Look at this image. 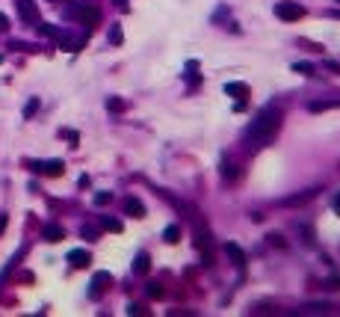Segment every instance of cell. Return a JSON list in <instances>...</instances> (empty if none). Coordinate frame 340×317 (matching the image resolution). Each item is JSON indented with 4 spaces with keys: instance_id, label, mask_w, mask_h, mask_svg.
I'll use <instances>...</instances> for the list:
<instances>
[{
    "instance_id": "obj_16",
    "label": "cell",
    "mask_w": 340,
    "mask_h": 317,
    "mask_svg": "<svg viewBox=\"0 0 340 317\" xmlns=\"http://www.w3.org/2000/svg\"><path fill=\"white\" fill-rule=\"evenodd\" d=\"M36 27H38V33H41V36H50V39H59V33H62L59 27H53V24H44V21H38Z\"/></svg>"
},
{
    "instance_id": "obj_20",
    "label": "cell",
    "mask_w": 340,
    "mask_h": 317,
    "mask_svg": "<svg viewBox=\"0 0 340 317\" xmlns=\"http://www.w3.org/2000/svg\"><path fill=\"white\" fill-rule=\"evenodd\" d=\"M293 71H299V74L311 77V74H314V65H311V62H293Z\"/></svg>"
},
{
    "instance_id": "obj_22",
    "label": "cell",
    "mask_w": 340,
    "mask_h": 317,
    "mask_svg": "<svg viewBox=\"0 0 340 317\" xmlns=\"http://www.w3.org/2000/svg\"><path fill=\"white\" fill-rule=\"evenodd\" d=\"M332 107H340V104H335V101H314V104H311V113H320V110H332Z\"/></svg>"
},
{
    "instance_id": "obj_6",
    "label": "cell",
    "mask_w": 340,
    "mask_h": 317,
    "mask_svg": "<svg viewBox=\"0 0 340 317\" xmlns=\"http://www.w3.org/2000/svg\"><path fill=\"white\" fill-rule=\"evenodd\" d=\"M15 6H18V15H21L27 24H38V6H36L33 0H15Z\"/></svg>"
},
{
    "instance_id": "obj_34",
    "label": "cell",
    "mask_w": 340,
    "mask_h": 317,
    "mask_svg": "<svg viewBox=\"0 0 340 317\" xmlns=\"http://www.w3.org/2000/svg\"><path fill=\"white\" fill-rule=\"evenodd\" d=\"M338 3H340V0H338Z\"/></svg>"
},
{
    "instance_id": "obj_5",
    "label": "cell",
    "mask_w": 340,
    "mask_h": 317,
    "mask_svg": "<svg viewBox=\"0 0 340 317\" xmlns=\"http://www.w3.org/2000/svg\"><path fill=\"white\" fill-rule=\"evenodd\" d=\"M56 42H59V47H62V50H68V53H77V50L86 45V36H68V33L62 30Z\"/></svg>"
},
{
    "instance_id": "obj_28",
    "label": "cell",
    "mask_w": 340,
    "mask_h": 317,
    "mask_svg": "<svg viewBox=\"0 0 340 317\" xmlns=\"http://www.w3.org/2000/svg\"><path fill=\"white\" fill-rule=\"evenodd\" d=\"M6 30H9V18L0 12V33H6Z\"/></svg>"
},
{
    "instance_id": "obj_9",
    "label": "cell",
    "mask_w": 340,
    "mask_h": 317,
    "mask_svg": "<svg viewBox=\"0 0 340 317\" xmlns=\"http://www.w3.org/2000/svg\"><path fill=\"white\" fill-rule=\"evenodd\" d=\"M124 214L133 217V220H142V217H145V205H142L139 199L130 196V199H124Z\"/></svg>"
},
{
    "instance_id": "obj_13",
    "label": "cell",
    "mask_w": 340,
    "mask_h": 317,
    "mask_svg": "<svg viewBox=\"0 0 340 317\" xmlns=\"http://www.w3.org/2000/svg\"><path fill=\"white\" fill-rule=\"evenodd\" d=\"M148 267H151V258H148V252H139V255L133 258V273H148Z\"/></svg>"
},
{
    "instance_id": "obj_19",
    "label": "cell",
    "mask_w": 340,
    "mask_h": 317,
    "mask_svg": "<svg viewBox=\"0 0 340 317\" xmlns=\"http://www.w3.org/2000/svg\"><path fill=\"white\" fill-rule=\"evenodd\" d=\"M107 39H110V45H121V27H118V24H113Z\"/></svg>"
},
{
    "instance_id": "obj_11",
    "label": "cell",
    "mask_w": 340,
    "mask_h": 317,
    "mask_svg": "<svg viewBox=\"0 0 340 317\" xmlns=\"http://www.w3.org/2000/svg\"><path fill=\"white\" fill-rule=\"evenodd\" d=\"M225 252L231 255V261H234L237 267H246V252H243L237 243H225Z\"/></svg>"
},
{
    "instance_id": "obj_3",
    "label": "cell",
    "mask_w": 340,
    "mask_h": 317,
    "mask_svg": "<svg viewBox=\"0 0 340 317\" xmlns=\"http://www.w3.org/2000/svg\"><path fill=\"white\" fill-rule=\"evenodd\" d=\"M33 172H38V175H47V178H59L62 172H65V163L62 160H30L27 163Z\"/></svg>"
},
{
    "instance_id": "obj_26",
    "label": "cell",
    "mask_w": 340,
    "mask_h": 317,
    "mask_svg": "<svg viewBox=\"0 0 340 317\" xmlns=\"http://www.w3.org/2000/svg\"><path fill=\"white\" fill-rule=\"evenodd\" d=\"M148 297L160 300V297H163V288H160V285H148Z\"/></svg>"
},
{
    "instance_id": "obj_1",
    "label": "cell",
    "mask_w": 340,
    "mask_h": 317,
    "mask_svg": "<svg viewBox=\"0 0 340 317\" xmlns=\"http://www.w3.org/2000/svg\"><path fill=\"white\" fill-rule=\"evenodd\" d=\"M278 128H281V107L266 104V107L255 116V122L249 125V131H246L249 148H264V145H269V142L275 139Z\"/></svg>"
},
{
    "instance_id": "obj_24",
    "label": "cell",
    "mask_w": 340,
    "mask_h": 317,
    "mask_svg": "<svg viewBox=\"0 0 340 317\" xmlns=\"http://www.w3.org/2000/svg\"><path fill=\"white\" fill-rule=\"evenodd\" d=\"M113 202V193H95V205L101 208V205H110Z\"/></svg>"
},
{
    "instance_id": "obj_32",
    "label": "cell",
    "mask_w": 340,
    "mask_h": 317,
    "mask_svg": "<svg viewBox=\"0 0 340 317\" xmlns=\"http://www.w3.org/2000/svg\"><path fill=\"white\" fill-rule=\"evenodd\" d=\"M3 228H6V217H0V231H3Z\"/></svg>"
},
{
    "instance_id": "obj_29",
    "label": "cell",
    "mask_w": 340,
    "mask_h": 317,
    "mask_svg": "<svg viewBox=\"0 0 340 317\" xmlns=\"http://www.w3.org/2000/svg\"><path fill=\"white\" fill-rule=\"evenodd\" d=\"M127 315H145V309H142V306H130Z\"/></svg>"
},
{
    "instance_id": "obj_23",
    "label": "cell",
    "mask_w": 340,
    "mask_h": 317,
    "mask_svg": "<svg viewBox=\"0 0 340 317\" xmlns=\"http://www.w3.org/2000/svg\"><path fill=\"white\" fill-rule=\"evenodd\" d=\"M36 110H38V98H33V101L24 107V119H33V116H36Z\"/></svg>"
},
{
    "instance_id": "obj_33",
    "label": "cell",
    "mask_w": 340,
    "mask_h": 317,
    "mask_svg": "<svg viewBox=\"0 0 340 317\" xmlns=\"http://www.w3.org/2000/svg\"><path fill=\"white\" fill-rule=\"evenodd\" d=\"M50 3H59V0H50Z\"/></svg>"
},
{
    "instance_id": "obj_27",
    "label": "cell",
    "mask_w": 340,
    "mask_h": 317,
    "mask_svg": "<svg viewBox=\"0 0 340 317\" xmlns=\"http://www.w3.org/2000/svg\"><path fill=\"white\" fill-rule=\"evenodd\" d=\"M326 288H332V291H338V288H340V279H338V276H332V279L326 282Z\"/></svg>"
},
{
    "instance_id": "obj_4",
    "label": "cell",
    "mask_w": 340,
    "mask_h": 317,
    "mask_svg": "<svg viewBox=\"0 0 340 317\" xmlns=\"http://www.w3.org/2000/svg\"><path fill=\"white\" fill-rule=\"evenodd\" d=\"M275 15L281 21H299V18H305V9L299 3H293V0H284V3L275 6Z\"/></svg>"
},
{
    "instance_id": "obj_8",
    "label": "cell",
    "mask_w": 340,
    "mask_h": 317,
    "mask_svg": "<svg viewBox=\"0 0 340 317\" xmlns=\"http://www.w3.org/2000/svg\"><path fill=\"white\" fill-rule=\"evenodd\" d=\"M68 264H71L74 270H86V267L92 264V255H89L86 249H71V252H68Z\"/></svg>"
},
{
    "instance_id": "obj_21",
    "label": "cell",
    "mask_w": 340,
    "mask_h": 317,
    "mask_svg": "<svg viewBox=\"0 0 340 317\" xmlns=\"http://www.w3.org/2000/svg\"><path fill=\"white\" fill-rule=\"evenodd\" d=\"M107 110H110V113H121V110H124V101H121V98H107Z\"/></svg>"
},
{
    "instance_id": "obj_18",
    "label": "cell",
    "mask_w": 340,
    "mask_h": 317,
    "mask_svg": "<svg viewBox=\"0 0 340 317\" xmlns=\"http://www.w3.org/2000/svg\"><path fill=\"white\" fill-rule=\"evenodd\" d=\"M101 228H107V231H121V223L113 220V217H101Z\"/></svg>"
},
{
    "instance_id": "obj_2",
    "label": "cell",
    "mask_w": 340,
    "mask_h": 317,
    "mask_svg": "<svg viewBox=\"0 0 340 317\" xmlns=\"http://www.w3.org/2000/svg\"><path fill=\"white\" fill-rule=\"evenodd\" d=\"M65 15H68V18H77L80 24H89V27H95V24L101 21V12H98L95 6H68Z\"/></svg>"
},
{
    "instance_id": "obj_15",
    "label": "cell",
    "mask_w": 340,
    "mask_h": 317,
    "mask_svg": "<svg viewBox=\"0 0 340 317\" xmlns=\"http://www.w3.org/2000/svg\"><path fill=\"white\" fill-rule=\"evenodd\" d=\"M317 196V187L314 190H308V193H299V196H290V199H284V205H305V202H311Z\"/></svg>"
},
{
    "instance_id": "obj_7",
    "label": "cell",
    "mask_w": 340,
    "mask_h": 317,
    "mask_svg": "<svg viewBox=\"0 0 340 317\" xmlns=\"http://www.w3.org/2000/svg\"><path fill=\"white\" fill-rule=\"evenodd\" d=\"M110 285H113V276H110V273H95L92 288H89V297H92V300H98V297H101Z\"/></svg>"
},
{
    "instance_id": "obj_10",
    "label": "cell",
    "mask_w": 340,
    "mask_h": 317,
    "mask_svg": "<svg viewBox=\"0 0 340 317\" xmlns=\"http://www.w3.org/2000/svg\"><path fill=\"white\" fill-rule=\"evenodd\" d=\"M225 95H231V98H237V101H246L249 86H246V83H225Z\"/></svg>"
},
{
    "instance_id": "obj_17",
    "label": "cell",
    "mask_w": 340,
    "mask_h": 317,
    "mask_svg": "<svg viewBox=\"0 0 340 317\" xmlns=\"http://www.w3.org/2000/svg\"><path fill=\"white\" fill-rule=\"evenodd\" d=\"M163 240H166V243H178V240H181V228H178V226H169V228L163 231Z\"/></svg>"
},
{
    "instance_id": "obj_31",
    "label": "cell",
    "mask_w": 340,
    "mask_h": 317,
    "mask_svg": "<svg viewBox=\"0 0 340 317\" xmlns=\"http://www.w3.org/2000/svg\"><path fill=\"white\" fill-rule=\"evenodd\" d=\"M335 211L340 214V193H338V199H335Z\"/></svg>"
},
{
    "instance_id": "obj_14",
    "label": "cell",
    "mask_w": 340,
    "mask_h": 317,
    "mask_svg": "<svg viewBox=\"0 0 340 317\" xmlns=\"http://www.w3.org/2000/svg\"><path fill=\"white\" fill-rule=\"evenodd\" d=\"M222 178H225V181H231V184H234V181H237V178H240V169H237V166H234V163H231V160H225V163H222Z\"/></svg>"
},
{
    "instance_id": "obj_30",
    "label": "cell",
    "mask_w": 340,
    "mask_h": 317,
    "mask_svg": "<svg viewBox=\"0 0 340 317\" xmlns=\"http://www.w3.org/2000/svg\"><path fill=\"white\" fill-rule=\"evenodd\" d=\"M115 6H118V9H127V0H115Z\"/></svg>"
},
{
    "instance_id": "obj_12",
    "label": "cell",
    "mask_w": 340,
    "mask_h": 317,
    "mask_svg": "<svg viewBox=\"0 0 340 317\" xmlns=\"http://www.w3.org/2000/svg\"><path fill=\"white\" fill-rule=\"evenodd\" d=\"M41 234H44V240H47V243H59V240L65 237V231H62L59 226H44V231H41Z\"/></svg>"
},
{
    "instance_id": "obj_25",
    "label": "cell",
    "mask_w": 340,
    "mask_h": 317,
    "mask_svg": "<svg viewBox=\"0 0 340 317\" xmlns=\"http://www.w3.org/2000/svg\"><path fill=\"white\" fill-rule=\"evenodd\" d=\"M83 237H86V240H98V228H92V226H83Z\"/></svg>"
}]
</instances>
